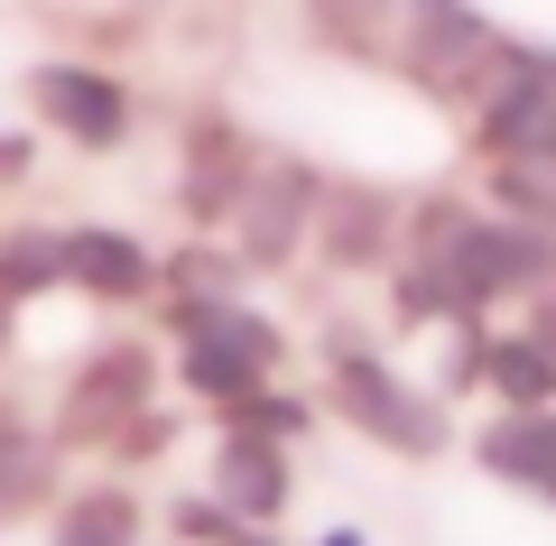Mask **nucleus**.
I'll return each mask as SVG.
<instances>
[{
    "label": "nucleus",
    "instance_id": "obj_1",
    "mask_svg": "<svg viewBox=\"0 0 556 546\" xmlns=\"http://www.w3.org/2000/svg\"><path fill=\"white\" fill-rule=\"evenodd\" d=\"M334 398H343V417H353L371 445L408 454V464L445 454V417L427 408V398H417L408 380L390 371V361H371V352H334Z\"/></svg>",
    "mask_w": 556,
    "mask_h": 546
},
{
    "label": "nucleus",
    "instance_id": "obj_2",
    "mask_svg": "<svg viewBox=\"0 0 556 546\" xmlns=\"http://www.w3.org/2000/svg\"><path fill=\"white\" fill-rule=\"evenodd\" d=\"M316 195H325V176L306 167V157H269V167L241 186L232 204V241L251 269H278V259H298L306 223H316Z\"/></svg>",
    "mask_w": 556,
    "mask_h": 546
},
{
    "label": "nucleus",
    "instance_id": "obj_3",
    "mask_svg": "<svg viewBox=\"0 0 556 546\" xmlns=\"http://www.w3.org/2000/svg\"><path fill=\"white\" fill-rule=\"evenodd\" d=\"M28 112L56 139H75V149H121L130 139V93L112 75H93V65H38L28 75Z\"/></svg>",
    "mask_w": 556,
    "mask_h": 546
},
{
    "label": "nucleus",
    "instance_id": "obj_4",
    "mask_svg": "<svg viewBox=\"0 0 556 546\" xmlns=\"http://www.w3.org/2000/svg\"><path fill=\"white\" fill-rule=\"evenodd\" d=\"M121 417H149V352L139 343H112L65 390V435H121Z\"/></svg>",
    "mask_w": 556,
    "mask_h": 546
},
{
    "label": "nucleus",
    "instance_id": "obj_5",
    "mask_svg": "<svg viewBox=\"0 0 556 546\" xmlns=\"http://www.w3.org/2000/svg\"><path fill=\"white\" fill-rule=\"evenodd\" d=\"M380 251H390V195L380 186H325L316 195V259L362 278V269H380Z\"/></svg>",
    "mask_w": 556,
    "mask_h": 546
},
{
    "label": "nucleus",
    "instance_id": "obj_6",
    "mask_svg": "<svg viewBox=\"0 0 556 546\" xmlns=\"http://www.w3.org/2000/svg\"><path fill=\"white\" fill-rule=\"evenodd\" d=\"M214 500L232 509V519H278V509H288V445L260 435V427H223Z\"/></svg>",
    "mask_w": 556,
    "mask_h": 546
},
{
    "label": "nucleus",
    "instance_id": "obj_7",
    "mask_svg": "<svg viewBox=\"0 0 556 546\" xmlns=\"http://www.w3.org/2000/svg\"><path fill=\"white\" fill-rule=\"evenodd\" d=\"M65 251V278H75L84 296H112V306H130V296L159 288V259L139 251L130 232H56Z\"/></svg>",
    "mask_w": 556,
    "mask_h": 546
},
{
    "label": "nucleus",
    "instance_id": "obj_8",
    "mask_svg": "<svg viewBox=\"0 0 556 546\" xmlns=\"http://www.w3.org/2000/svg\"><path fill=\"white\" fill-rule=\"evenodd\" d=\"M482 464H492L510 491H538V500L556 509V417L547 408H510L492 435H482Z\"/></svg>",
    "mask_w": 556,
    "mask_h": 546
},
{
    "label": "nucleus",
    "instance_id": "obj_9",
    "mask_svg": "<svg viewBox=\"0 0 556 546\" xmlns=\"http://www.w3.org/2000/svg\"><path fill=\"white\" fill-rule=\"evenodd\" d=\"M241 186H251V167H241V130H223V120H195V157H186V214L195 223H232Z\"/></svg>",
    "mask_w": 556,
    "mask_h": 546
},
{
    "label": "nucleus",
    "instance_id": "obj_10",
    "mask_svg": "<svg viewBox=\"0 0 556 546\" xmlns=\"http://www.w3.org/2000/svg\"><path fill=\"white\" fill-rule=\"evenodd\" d=\"M306 28H316V47H334L353 65L399 56V0H306Z\"/></svg>",
    "mask_w": 556,
    "mask_h": 546
},
{
    "label": "nucleus",
    "instance_id": "obj_11",
    "mask_svg": "<svg viewBox=\"0 0 556 546\" xmlns=\"http://www.w3.org/2000/svg\"><path fill=\"white\" fill-rule=\"evenodd\" d=\"M56 546H139V500H130V491H112V482L75 491L65 519H56Z\"/></svg>",
    "mask_w": 556,
    "mask_h": 546
},
{
    "label": "nucleus",
    "instance_id": "obj_12",
    "mask_svg": "<svg viewBox=\"0 0 556 546\" xmlns=\"http://www.w3.org/2000/svg\"><path fill=\"white\" fill-rule=\"evenodd\" d=\"M482 371H492V390L510 398V408H547V390H556V361H547L538 333H501V343L482 352Z\"/></svg>",
    "mask_w": 556,
    "mask_h": 546
},
{
    "label": "nucleus",
    "instance_id": "obj_13",
    "mask_svg": "<svg viewBox=\"0 0 556 546\" xmlns=\"http://www.w3.org/2000/svg\"><path fill=\"white\" fill-rule=\"evenodd\" d=\"M47 472H56V454H47L38 435L20 427V417L0 408V519H20V509L47 491Z\"/></svg>",
    "mask_w": 556,
    "mask_h": 546
},
{
    "label": "nucleus",
    "instance_id": "obj_14",
    "mask_svg": "<svg viewBox=\"0 0 556 546\" xmlns=\"http://www.w3.org/2000/svg\"><path fill=\"white\" fill-rule=\"evenodd\" d=\"M56 278H65L56 232H10V241H0V296H10V306L38 296V288H56Z\"/></svg>",
    "mask_w": 556,
    "mask_h": 546
},
{
    "label": "nucleus",
    "instance_id": "obj_15",
    "mask_svg": "<svg viewBox=\"0 0 556 546\" xmlns=\"http://www.w3.org/2000/svg\"><path fill=\"white\" fill-rule=\"evenodd\" d=\"M529 333L547 343V361H556V296H538V315H529Z\"/></svg>",
    "mask_w": 556,
    "mask_h": 546
},
{
    "label": "nucleus",
    "instance_id": "obj_16",
    "mask_svg": "<svg viewBox=\"0 0 556 546\" xmlns=\"http://www.w3.org/2000/svg\"><path fill=\"white\" fill-rule=\"evenodd\" d=\"M316 546H362V528H334V537H316Z\"/></svg>",
    "mask_w": 556,
    "mask_h": 546
},
{
    "label": "nucleus",
    "instance_id": "obj_17",
    "mask_svg": "<svg viewBox=\"0 0 556 546\" xmlns=\"http://www.w3.org/2000/svg\"><path fill=\"white\" fill-rule=\"evenodd\" d=\"M0 343H10V296H0Z\"/></svg>",
    "mask_w": 556,
    "mask_h": 546
}]
</instances>
